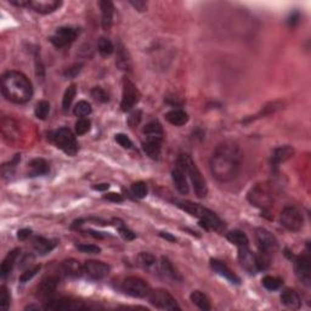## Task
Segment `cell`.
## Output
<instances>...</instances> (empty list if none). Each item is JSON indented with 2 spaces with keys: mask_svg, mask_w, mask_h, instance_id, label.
I'll list each match as a JSON object with an SVG mask.
<instances>
[{
  "mask_svg": "<svg viewBox=\"0 0 311 311\" xmlns=\"http://www.w3.org/2000/svg\"><path fill=\"white\" fill-rule=\"evenodd\" d=\"M242 159L243 154L237 144L233 141L219 144L209 162L211 175L220 182L232 181L240 174Z\"/></svg>",
  "mask_w": 311,
  "mask_h": 311,
  "instance_id": "obj_1",
  "label": "cell"
},
{
  "mask_svg": "<svg viewBox=\"0 0 311 311\" xmlns=\"http://www.w3.org/2000/svg\"><path fill=\"white\" fill-rule=\"evenodd\" d=\"M2 95L15 104H25L33 95L32 83L25 74L17 71H7L1 76Z\"/></svg>",
  "mask_w": 311,
  "mask_h": 311,
  "instance_id": "obj_2",
  "label": "cell"
},
{
  "mask_svg": "<svg viewBox=\"0 0 311 311\" xmlns=\"http://www.w3.org/2000/svg\"><path fill=\"white\" fill-rule=\"evenodd\" d=\"M176 206L179 208H181L182 210L191 214L195 218L200 219V225L205 227L206 230H214V231L221 232L225 229L224 222L221 221V219L214 211L203 207V206L198 205V203L189 202V201H181V202L176 203Z\"/></svg>",
  "mask_w": 311,
  "mask_h": 311,
  "instance_id": "obj_3",
  "label": "cell"
},
{
  "mask_svg": "<svg viewBox=\"0 0 311 311\" xmlns=\"http://www.w3.org/2000/svg\"><path fill=\"white\" fill-rule=\"evenodd\" d=\"M176 164L180 165L185 170V173L190 176L192 185H194L196 196L198 198H205L208 194L207 182H206L202 173H201L200 169L196 165V163L192 160V158L189 155L181 154L179 156Z\"/></svg>",
  "mask_w": 311,
  "mask_h": 311,
  "instance_id": "obj_4",
  "label": "cell"
},
{
  "mask_svg": "<svg viewBox=\"0 0 311 311\" xmlns=\"http://www.w3.org/2000/svg\"><path fill=\"white\" fill-rule=\"evenodd\" d=\"M49 140L55 145L57 149L69 156H74L78 151V143L74 134L68 128H60V129L52 131L49 134Z\"/></svg>",
  "mask_w": 311,
  "mask_h": 311,
  "instance_id": "obj_5",
  "label": "cell"
},
{
  "mask_svg": "<svg viewBox=\"0 0 311 311\" xmlns=\"http://www.w3.org/2000/svg\"><path fill=\"white\" fill-rule=\"evenodd\" d=\"M123 291L128 296L134 297V298H149L150 293H151L149 283L143 278L135 277V276L125 278L123 282Z\"/></svg>",
  "mask_w": 311,
  "mask_h": 311,
  "instance_id": "obj_6",
  "label": "cell"
},
{
  "mask_svg": "<svg viewBox=\"0 0 311 311\" xmlns=\"http://www.w3.org/2000/svg\"><path fill=\"white\" fill-rule=\"evenodd\" d=\"M280 222L285 229L292 232H298L303 227L304 219L298 208L286 207L280 216Z\"/></svg>",
  "mask_w": 311,
  "mask_h": 311,
  "instance_id": "obj_7",
  "label": "cell"
},
{
  "mask_svg": "<svg viewBox=\"0 0 311 311\" xmlns=\"http://www.w3.org/2000/svg\"><path fill=\"white\" fill-rule=\"evenodd\" d=\"M248 201L260 209H269L272 205V196L265 185H256L248 192Z\"/></svg>",
  "mask_w": 311,
  "mask_h": 311,
  "instance_id": "obj_8",
  "label": "cell"
},
{
  "mask_svg": "<svg viewBox=\"0 0 311 311\" xmlns=\"http://www.w3.org/2000/svg\"><path fill=\"white\" fill-rule=\"evenodd\" d=\"M140 93L133 82L128 78L123 79V96L120 107L123 112H128L140 101Z\"/></svg>",
  "mask_w": 311,
  "mask_h": 311,
  "instance_id": "obj_9",
  "label": "cell"
},
{
  "mask_svg": "<svg viewBox=\"0 0 311 311\" xmlns=\"http://www.w3.org/2000/svg\"><path fill=\"white\" fill-rule=\"evenodd\" d=\"M149 299L151 304H154L156 308L160 310H180V307L178 305L176 300L164 289L151 291Z\"/></svg>",
  "mask_w": 311,
  "mask_h": 311,
  "instance_id": "obj_10",
  "label": "cell"
},
{
  "mask_svg": "<svg viewBox=\"0 0 311 311\" xmlns=\"http://www.w3.org/2000/svg\"><path fill=\"white\" fill-rule=\"evenodd\" d=\"M256 238L258 242L260 253H264L266 256H270L273 252L277 251L278 243L275 236L272 235L269 230L264 229V227H258L256 230Z\"/></svg>",
  "mask_w": 311,
  "mask_h": 311,
  "instance_id": "obj_11",
  "label": "cell"
},
{
  "mask_svg": "<svg viewBox=\"0 0 311 311\" xmlns=\"http://www.w3.org/2000/svg\"><path fill=\"white\" fill-rule=\"evenodd\" d=\"M78 31L73 27H60L53 36L50 37V42L56 48H63L76 40Z\"/></svg>",
  "mask_w": 311,
  "mask_h": 311,
  "instance_id": "obj_12",
  "label": "cell"
},
{
  "mask_svg": "<svg viewBox=\"0 0 311 311\" xmlns=\"http://www.w3.org/2000/svg\"><path fill=\"white\" fill-rule=\"evenodd\" d=\"M294 271L297 277L304 286L311 285V264L309 256H300L294 261Z\"/></svg>",
  "mask_w": 311,
  "mask_h": 311,
  "instance_id": "obj_13",
  "label": "cell"
},
{
  "mask_svg": "<svg viewBox=\"0 0 311 311\" xmlns=\"http://www.w3.org/2000/svg\"><path fill=\"white\" fill-rule=\"evenodd\" d=\"M84 273L93 280H103L109 273V266L98 260H88L84 264Z\"/></svg>",
  "mask_w": 311,
  "mask_h": 311,
  "instance_id": "obj_14",
  "label": "cell"
},
{
  "mask_svg": "<svg viewBox=\"0 0 311 311\" xmlns=\"http://www.w3.org/2000/svg\"><path fill=\"white\" fill-rule=\"evenodd\" d=\"M238 260H240L243 269H246L249 273H257L259 271L257 254L252 253L248 247H240L238 248Z\"/></svg>",
  "mask_w": 311,
  "mask_h": 311,
  "instance_id": "obj_15",
  "label": "cell"
},
{
  "mask_svg": "<svg viewBox=\"0 0 311 311\" xmlns=\"http://www.w3.org/2000/svg\"><path fill=\"white\" fill-rule=\"evenodd\" d=\"M84 305H80L78 302H73L66 298H50L45 304L44 309L62 311V310H79L84 309Z\"/></svg>",
  "mask_w": 311,
  "mask_h": 311,
  "instance_id": "obj_16",
  "label": "cell"
},
{
  "mask_svg": "<svg viewBox=\"0 0 311 311\" xmlns=\"http://www.w3.org/2000/svg\"><path fill=\"white\" fill-rule=\"evenodd\" d=\"M210 266L214 271L218 273V275H220L221 277L226 278L227 281H230V282L233 283V285H240L241 283V278L238 277V276L236 275V273L233 272L224 261H221V260L211 259Z\"/></svg>",
  "mask_w": 311,
  "mask_h": 311,
  "instance_id": "obj_17",
  "label": "cell"
},
{
  "mask_svg": "<svg viewBox=\"0 0 311 311\" xmlns=\"http://www.w3.org/2000/svg\"><path fill=\"white\" fill-rule=\"evenodd\" d=\"M61 5H62V1H58V0H31L29 6L34 11L47 15V13L56 11Z\"/></svg>",
  "mask_w": 311,
  "mask_h": 311,
  "instance_id": "obj_18",
  "label": "cell"
},
{
  "mask_svg": "<svg viewBox=\"0 0 311 311\" xmlns=\"http://www.w3.org/2000/svg\"><path fill=\"white\" fill-rule=\"evenodd\" d=\"M185 170L182 169L180 165L176 164V167L173 169L171 171V178H173V182L175 185L176 190L182 195H187L190 191L189 184H187L186 180V175H185Z\"/></svg>",
  "mask_w": 311,
  "mask_h": 311,
  "instance_id": "obj_19",
  "label": "cell"
},
{
  "mask_svg": "<svg viewBox=\"0 0 311 311\" xmlns=\"http://www.w3.org/2000/svg\"><path fill=\"white\" fill-rule=\"evenodd\" d=\"M99 5L101 9V25L104 31H108L113 22V4L109 0H103Z\"/></svg>",
  "mask_w": 311,
  "mask_h": 311,
  "instance_id": "obj_20",
  "label": "cell"
},
{
  "mask_svg": "<svg viewBox=\"0 0 311 311\" xmlns=\"http://www.w3.org/2000/svg\"><path fill=\"white\" fill-rule=\"evenodd\" d=\"M294 155V149L292 146H288V145H285V146H280L277 149H275L272 151L271 156V163L273 167H278V164L281 163L286 162L289 158L293 157Z\"/></svg>",
  "mask_w": 311,
  "mask_h": 311,
  "instance_id": "obj_21",
  "label": "cell"
},
{
  "mask_svg": "<svg viewBox=\"0 0 311 311\" xmlns=\"http://www.w3.org/2000/svg\"><path fill=\"white\" fill-rule=\"evenodd\" d=\"M58 280L55 276H49V277L44 278L38 287V296L40 298H49L57 289Z\"/></svg>",
  "mask_w": 311,
  "mask_h": 311,
  "instance_id": "obj_22",
  "label": "cell"
},
{
  "mask_svg": "<svg viewBox=\"0 0 311 311\" xmlns=\"http://www.w3.org/2000/svg\"><path fill=\"white\" fill-rule=\"evenodd\" d=\"M116 65L118 68L122 69V71H131V60L129 52H128L127 48H125L120 42H118L117 44Z\"/></svg>",
  "mask_w": 311,
  "mask_h": 311,
  "instance_id": "obj_23",
  "label": "cell"
},
{
  "mask_svg": "<svg viewBox=\"0 0 311 311\" xmlns=\"http://www.w3.org/2000/svg\"><path fill=\"white\" fill-rule=\"evenodd\" d=\"M62 270L69 277H80L84 273V265L80 264L76 259H68L62 262Z\"/></svg>",
  "mask_w": 311,
  "mask_h": 311,
  "instance_id": "obj_24",
  "label": "cell"
},
{
  "mask_svg": "<svg viewBox=\"0 0 311 311\" xmlns=\"http://www.w3.org/2000/svg\"><path fill=\"white\" fill-rule=\"evenodd\" d=\"M20 253H21L20 249L16 248L5 257L4 261H2V264H1V267H0V275H1L2 278L6 277V276L12 271L13 266H15L16 261H17V258H18V256H20Z\"/></svg>",
  "mask_w": 311,
  "mask_h": 311,
  "instance_id": "obj_25",
  "label": "cell"
},
{
  "mask_svg": "<svg viewBox=\"0 0 311 311\" xmlns=\"http://www.w3.org/2000/svg\"><path fill=\"white\" fill-rule=\"evenodd\" d=\"M281 303H282L286 308L292 310L299 309L300 305H302L298 293H297L296 291H293V289H286V291L281 294Z\"/></svg>",
  "mask_w": 311,
  "mask_h": 311,
  "instance_id": "obj_26",
  "label": "cell"
},
{
  "mask_svg": "<svg viewBox=\"0 0 311 311\" xmlns=\"http://www.w3.org/2000/svg\"><path fill=\"white\" fill-rule=\"evenodd\" d=\"M29 168V175L31 176H40V175H45V174L49 173L50 168L49 164L45 159L43 158H34L29 162L28 164Z\"/></svg>",
  "mask_w": 311,
  "mask_h": 311,
  "instance_id": "obj_27",
  "label": "cell"
},
{
  "mask_svg": "<svg viewBox=\"0 0 311 311\" xmlns=\"http://www.w3.org/2000/svg\"><path fill=\"white\" fill-rule=\"evenodd\" d=\"M56 247V241L52 240H47L44 237H36L33 240V248L37 253L40 256H44V254L50 253L53 248Z\"/></svg>",
  "mask_w": 311,
  "mask_h": 311,
  "instance_id": "obj_28",
  "label": "cell"
},
{
  "mask_svg": "<svg viewBox=\"0 0 311 311\" xmlns=\"http://www.w3.org/2000/svg\"><path fill=\"white\" fill-rule=\"evenodd\" d=\"M165 119L175 127H181L189 122V114L182 109H171L165 114Z\"/></svg>",
  "mask_w": 311,
  "mask_h": 311,
  "instance_id": "obj_29",
  "label": "cell"
},
{
  "mask_svg": "<svg viewBox=\"0 0 311 311\" xmlns=\"http://www.w3.org/2000/svg\"><path fill=\"white\" fill-rule=\"evenodd\" d=\"M160 144H162L160 140L146 139V141L143 143V150L145 151V154L149 156L150 158H152V159H158L160 156V150H162Z\"/></svg>",
  "mask_w": 311,
  "mask_h": 311,
  "instance_id": "obj_30",
  "label": "cell"
},
{
  "mask_svg": "<svg viewBox=\"0 0 311 311\" xmlns=\"http://www.w3.org/2000/svg\"><path fill=\"white\" fill-rule=\"evenodd\" d=\"M144 134L146 139H155V140H163V128L158 120H152L144 128Z\"/></svg>",
  "mask_w": 311,
  "mask_h": 311,
  "instance_id": "obj_31",
  "label": "cell"
},
{
  "mask_svg": "<svg viewBox=\"0 0 311 311\" xmlns=\"http://www.w3.org/2000/svg\"><path fill=\"white\" fill-rule=\"evenodd\" d=\"M160 271H162L163 275L165 276L167 278H170L173 281H180L181 280V276L179 275V272L174 269L173 264L167 258L163 257L160 259Z\"/></svg>",
  "mask_w": 311,
  "mask_h": 311,
  "instance_id": "obj_32",
  "label": "cell"
},
{
  "mask_svg": "<svg viewBox=\"0 0 311 311\" xmlns=\"http://www.w3.org/2000/svg\"><path fill=\"white\" fill-rule=\"evenodd\" d=\"M227 240L230 242L233 243L235 246H237L238 248L240 247H248L249 246V240L247 237V235L245 232L240 231V230H233V231L229 232L226 235Z\"/></svg>",
  "mask_w": 311,
  "mask_h": 311,
  "instance_id": "obj_33",
  "label": "cell"
},
{
  "mask_svg": "<svg viewBox=\"0 0 311 311\" xmlns=\"http://www.w3.org/2000/svg\"><path fill=\"white\" fill-rule=\"evenodd\" d=\"M190 298H191V302L194 303L196 307L200 308L201 310H210L211 307L210 303H209V299L202 292L194 291L191 293V296H190Z\"/></svg>",
  "mask_w": 311,
  "mask_h": 311,
  "instance_id": "obj_34",
  "label": "cell"
},
{
  "mask_svg": "<svg viewBox=\"0 0 311 311\" xmlns=\"http://www.w3.org/2000/svg\"><path fill=\"white\" fill-rule=\"evenodd\" d=\"M98 49H99V52H100V55L104 56V57L109 56L112 52H114V47H113V44H112V42L109 39L104 38V37L99 39Z\"/></svg>",
  "mask_w": 311,
  "mask_h": 311,
  "instance_id": "obj_35",
  "label": "cell"
},
{
  "mask_svg": "<svg viewBox=\"0 0 311 311\" xmlns=\"http://www.w3.org/2000/svg\"><path fill=\"white\" fill-rule=\"evenodd\" d=\"M76 94H77V87L76 84H72L67 88L65 94H63V99H62V107L65 111L71 107L72 103H73L74 98H76Z\"/></svg>",
  "mask_w": 311,
  "mask_h": 311,
  "instance_id": "obj_36",
  "label": "cell"
},
{
  "mask_svg": "<svg viewBox=\"0 0 311 311\" xmlns=\"http://www.w3.org/2000/svg\"><path fill=\"white\" fill-rule=\"evenodd\" d=\"M138 261H139V265H140V266H143L144 269L151 270L152 267L156 266V262H157V260H156V258L154 256H152V254L145 253V252H143V253H140L138 256Z\"/></svg>",
  "mask_w": 311,
  "mask_h": 311,
  "instance_id": "obj_37",
  "label": "cell"
},
{
  "mask_svg": "<svg viewBox=\"0 0 311 311\" xmlns=\"http://www.w3.org/2000/svg\"><path fill=\"white\" fill-rule=\"evenodd\" d=\"M93 112V108H91V104L88 103V101H79L76 104V107H74L73 109V113L76 114L77 117H80V118H84L87 116H89V114Z\"/></svg>",
  "mask_w": 311,
  "mask_h": 311,
  "instance_id": "obj_38",
  "label": "cell"
},
{
  "mask_svg": "<svg viewBox=\"0 0 311 311\" xmlns=\"http://www.w3.org/2000/svg\"><path fill=\"white\" fill-rule=\"evenodd\" d=\"M49 112H50V104L45 100L39 101V103L37 104L36 109H34L36 117L38 118V119H42V120L47 119Z\"/></svg>",
  "mask_w": 311,
  "mask_h": 311,
  "instance_id": "obj_39",
  "label": "cell"
},
{
  "mask_svg": "<svg viewBox=\"0 0 311 311\" xmlns=\"http://www.w3.org/2000/svg\"><path fill=\"white\" fill-rule=\"evenodd\" d=\"M131 194L135 196L136 198L143 200L147 196V185L144 181H136L131 185Z\"/></svg>",
  "mask_w": 311,
  "mask_h": 311,
  "instance_id": "obj_40",
  "label": "cell"
},
{
  "mask_svg": "<svg viewBox=\"0 0 311 311\" xmlns=\"http://www.w3.org/2000/svg\"><path fill=\"white\" fill-rule=\"evenodd\" d=\"M262 286L269 291H276L282 286V280L278 277H273V276H265L262 278Z\"/></svg>",
  "mask_w": 311,
  "mask_h": 311,
  "instance_id": "obj_41",
  "label": "cell"
},
{
  "mask_svg": "<svg viewBox=\"0 0 311 311\" xmlns=\"http://www.w3.org/2000/svg\"><path fill=\"white\" fill-rule=\"evenodd\" d=\"M20 155H16V157L13 158L10 163H6V164L2 165V178L4 179H10V176L13 175V170H15L16 164L20 162Z\"/></svg>",
  "mask_w": 311,
  "mask_h": 311,
  "instance_id": "obj_42",
  "label": "cell"
},
{
  "mask_svg": "<svg viewBox=\"0 0 311 311\" xmlns=\"http://www.w3.org/2000/svg\"><path fill=\"white\" fill-rule=\"evenodd\" d=\"M91 128V122L88 118H79L76 122V134L77 135H84Z\"/></svg>",
  "mask_w": 311,
  "mask_h": 311,
  "instance_id": "obj_43",
  "label": "cell"
},
{
  "mask_svg": "<svg viewBox=\"0 0 311 311\" xmlns=\"http://www.w3.org/2000/svg\"><path fill=\"white\" fill-rule=\"evenodd\" d=\"M10 300H11V297H10L9 291L5 286H2L0 288V308L1 310H7L10 307Z\"/></svg>",
  "mask_w": 311,
  "mask_h": 311,
  "instance_id": "obj_44",
  "label": "cell"
},
{
  "mask_svg": "<svg viewBox=\"0 0 311 311\" xmlns=\"http://www.w3.org/2000/svg\"><path fill=\"white\" fill-rule=\"evenodd\" d=\"M39 270H40V265H36V266L26 269L25 272H22V275L20 276V282H22V283L28 282L29 280H32V278H33L34 276L39 272Z\"/></svg>",
  "mask_w": 311,
  "mask_h": 311,
  "instance_id": "obj_45",
  "label": "cell"
},
{
  "mask_svg": "<svg viewBox=\"0 0 311 311\" xmlns=\"http://www.w3.org/2000/svg\"><path fill=\"white\" fill-rule=\"evenodd\" d=\"M91 96H93L94 100H96L98 103H107L108 101V95H107V93L104 91L103 88L100 87H96L94 88L93 90H91Z\"/></svg>",
  "mask_w": 311,
  "mask_h": 311,
  "instance_id": "obj_46",
  "label": "cell"
},
{
  "mask_svg": "<svg viewBox=\"0 0 311 311\" xmlns=\"http://www.w3.org/2000/svg\"><path fill=\"white\" fill-rule=\"evenodd\" d=\"M82 68H83V63H74V65L68 67V68L63 72V76H65L66 78L77 77L78 74L80 73V71H82Z\"/></svg>",
  "mask_w": 311,
  "mask_h": 311,
  "instance_id": "obj_47",
  "label": "cell"
},
{
  "mask_svg": "<svg viewBox=\"0 0 311 311\" xmlns=\"http://www.w3.org/2000/svg\"><path fill=\"white\" fill-rule=\"evenodd\" d=\"M114 139H116L117 143L119 144L123 149H131V146H133V143H131V140L125 135V134L122 133L117 134V135L114 136Z\"/></svg>",
  "mask_w": 311,
  "mask_h": 311,
  "instance_id": "obj_48",
  "label": "cell"
},
{
  "mask_svg": "<svg viewBox=\"0 0 311 311\" xmlns=\"http://www.w3.org/2000/svg\"><path fill=\"white\" fill-rule=\"evenodd\" d=\"M77 248L79 249L82 253H88V254H99L101 252L100 247L95 245H78Z\"/></svg>",
  "mask_w": 311,
  "mask_h": 311,
  "instance_id": "obj_49",
  "label": "cell"
},
{
  "mask_svg": "<svg viewBox=\"0 0 311 311\" xmlns=\"http://www.w3.org/2000/svg\"><path fill=\"white\" fill-rule=\"evenodd\" d=\"M141 120V111L140 109H136L130 113V116L128 117V124L130 125V128H135L136 125H139Z\"/></svg>",
  "mask_w": 311,
  "mask_h": 311,
  "instance_id": "obj_50",
  "label": "cell"
},
{
  "mask_svg": "<svg viewBox=\"0 0 311 311\" xmlns=\"http://www.w3.org/2000/svg\"><path fill=\"white\" fill-rule=\"evenodd\" d=\"M118 231H119L120 236H122L124 240L127 241H133L134 238H135V233H134L133 231H130L129 229H127L125 226H119L118 227Z\"/></svg>",
  "mask_w": 311,
  "mask_h": 311,
  "instance_id": "obj_51",
  "label": "cell"
},
{
  "mask_svg": "<svg viewBox=\"0 0 311 311\" xmlns=\"http://www.w3.org/2000/svg\"><path fill=\"white\" fill-rule=\"evenodd\" d=\"M104 200L109 201V202H114V203H120L124 201V198L122 197V195L119 194H114V192H109V194L104 196Z\"/></svg>",
  "mask_w": 311,
  "mask_h": 311,
  "instance_id": "obj_52",
  "label": "cell"
},
{
  "mask_svg": "<svg viewBox=\"0 0 311 311\" xmlns=\"http://www.w3.org/2000/svg\"><path fill=\"white\" fill-rule=\"evenodd\" d=\"M130 5L134 7V9H136L138 11L143 12L145 11V10L147 9V4L145 1H143V0H130Z\"/></svg>",
  "mask_w": 311,
  "mask_h": 311,
  "instance_id": "obj_53",
  "label": "cell"
},
{
  "mask_svg": "<svg viewBox=\"0 0 311 311\" xmlns=\"http://www.w3.org/2000/svg\"><path fill=\"white\" fill-rule=\"evenodd\" d=\"M34 261V257L32 256V254H26L25 257H23L22 260H21V264H20V267L21 269H25V267H27L28 269L29 266L32 265V262Z\"/></svg>",
  "mask_w": 311,
  "mask_h": 311,
  "instance_id": "obj_54",
  "label": "cell"
},
{
  "mask_svg": "<svg viewBox=\"0 0 311 311\" xmlns=\"http://www.w3.org/2000/svg\"><path fill=\"white\" fill-rule=\"evenodd\" d=\"M10 4L15 5V6H18V7H25V6H29L31 0H10Z\"/></svg>",
  "mask_w": 311,
  "mask_h": 311,
  "instance_id": "obj_55",
  "label": "cell"
},
{
  "mask_svg": "<svg viewBox=\"0 0 311 311\" xmlns=\"http://www.w3.org/2000/svg\"><path fill=\"white\" fill-rule=\"evenodd\" d=\"M31 233H32V231H31V230H29V229H22V230H20V231H18V233H17L18 240H21V241L27 240V238H28L29 236H31Z\"/></svg>",
  "mask_w": 311,
  "mask_h": 311,
  "instance_id": "obj_56",
  "label": "cell"
},
{
  "mask_svg": "<svg viewBox=\"0 0 311 311\" xmlns=\"http://www.w3.org/2000/svg\"><path fill=\"white\" fill-rule=\"evenodd\" d=\"M299 20H300L299 12H293L291 15V17H289L288 22H289V25H291V26H296L297 23L299 22Z\"/></svg>",
  "mask_w": 311,
  "mask_h": 311,
  "instance_id": "obj_57",
  "label": "cell"
},
{
  "mask_svg": "<svg viewBox=\"0 0 311 311\" xmlns=\"http://www.w3.org/2000/svg\"><path fill=\"white\" fill-rule=\"evenodd\" d=\"M93 189L96 190V191H106V190L109 189V185L108 184H98V185H94Z\"/></svg>",
  "mask_w": 311,
  "mask_h": 311,
  "instance_id": "obj_58",
  "label": "cell"
},
{
  "mask_svg": "<svg viewBox=\"0 0 311 311\" xmlns=\"http://www.w3.org/2000/svg\"><path fill=\"white\" fill-rule=\"evenodd\" d=\"M159 236H160V237L165 238V240L170 241V242H176V238H175V237H174V236L169 235V233H168V232H160V233H159Z\"/></svg>",
  "mask_w": 311,
  "mask_h": 311,
  "instance_id": "obj_59",
  "label": "cell"
},
{
  "mask_svg": "<svg viewBox=\"0 0 311 311\" xmlns=\"http://www.w3.org/2000/svg\"><path fill=\"white\" fill-rule=\"evenodd\" d=\"M33 309L39 310L40 308H39V307H34V305H29V307H27V308H26V310H33Z\"/></svg>",
  "mask_w": 311,
  "mask_h": 311,
  "instance_id": "obj_60",
  "label": "cell"
}]
</instances>
